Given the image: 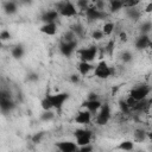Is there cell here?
I'll list each match as a JSON object with an SVG mask.
<instances>
[{"label":"cell","instance_id":"cell-12","mask_svg":"<svg viewBox=\"0 0 152 152\" xmlns=\"http://www.w3.org/2000/svg\"><path fill=\"white\" fill-rule=\"evenodd\" d=\"M151 46V39L148 34H141L135 40V49L137 50H145Z\"/></svg>","mask_w":152,"mask_h":152},{"label":"cell","instance_id":"cell-23","mask_svg":"<svg viewBox=\"0 0 152 152\" xmlns=\"http://www.w3.org/2000/svg\"><path fill=\"white\" fill-rule=\"evenodd\" d=\"M127 10V15L133 19V20H138L140 17V11L137 10V7H131V8H126Z\"/></svg>","mask_w":152,"mask_h":152},{"label":"cell","instance_id":"cell-43","mask_svg":"<svg viewBox=\"0 0 152 152\" xmlns=\"http://www.w3.org/2000/svg\"><path fill=\"white\" fill-rule=\"evenodd\" d=\"M96 99H97V95L95 93H90L88 96V100H96Z\"/></svg>","mask_w":152,"mask_h":152},{"label":"cell","instance_id":"cell-40","mask_svg":"<svg viewBox=\"0 0 152 152\" xmlns=\"http://www.w3.org/2000/svg\"><path fill=\"white\" fill-rule=\"evenodd\" d=\"M151 11H152V2H148L146 5V7H145V12L146 13H151Z\"/></svg>","mask_w":152,"mask_h":152},{"label":"cell","instance_id":"cell-4","mask_svg":"<svg viewBox=\"0 0 152 152\" xmlns=\"http://www.w3.org/2000/svg\"><path fill=\"white\" fill-rule=\"evenodd\" d=\"M78 57L83 62H93L97 56V46L91 45L89 48H83L77 50Z\"/></svg>","mask_w":152,"mask_h":152},{"label":"cell","instance_id":"cell-25","mask_svg":"<svg viewBox=\"0 0 152 152\" xmlns=\"http://www.w3.org/2000/svg\"><path fill=\"white\" fill-rule=\"evenodd\" d=\"M24 55V48L21 45H17L12 49V56L14 58H21Z\"/></svg>","mask_w":152,"mask_h":152},{"label":"cell","instance_id":"cell-35","mask_svg":"<svg viewBox=\"0 0 152 152\" xmlns=\"http://www.w3.org/2000/svg\"><path fill=\"white\" fill-rule=\"evenodd\" d=\"M11 38V33H10V31H7V30H2L1 32H0V42L1 40H8Z\"/></svg>","mask_w":152,"mask_h":152},{"label":"cell","instance_id":"cell-7","mask_svg":"<svg viewBox=\"0 0 152 152\" xmlns=\"http://www.w3.org/2000/svg\"><path fill=\"white\" fill-rule=\"evenodd\" d=\"M99 110L100 112L96 115V124L99 126H104L109 121V119H110V106L108 103L101 104Z\"/></svg>","mask_w":152,"mask_h":152},{"label":"cell","instance_id":"cell-20","mask_svg":"<svg viewBox=\"0 0 152 152\" xmlns=\"http://www.w3.org/2000/svg\"><path fill=\"white\" fill-rule=\"evenodd\" d=\"M133 147H134L133 141H131V140H124L122 142L119 144V146L116 148L118 150H121V151H132Z\"/></svg>","mask_w":152,"mask_h":152},{"label":"cell","instance_id":"cell-6","mask_svg":"<svg viewBox=\"0 0 152 152\" xmlns=\"http://www.w3.org/2000/svg\"><path fill=\"white\" fill-rule=\"evenodd\" d=\"M75 138H76V144L77 146H83V145H88L90 144V140H91V132L88 131V129H83V128H80V129H76L75 133H74Z\"/></svg>","mask_w":152,"mask_h":152},{"label":"cell","instance_id":"cell-22","mask_svg":"<svg viewBox=\"0 0 152 152\" xmlns=\"http://www.w3.org/2000/svg\"><path fill=\"white\" fill-rule=\"evenodd\" d=\"M114 24L112 23V21H107V23H104V25H103V27H102V32H103V34L104 36H110L112 33H113V31H114Z\"/></svg>","mask_w":152,"mask_h":152},{"label":"cell","instance_id":"cell-42","mask_svg":"<svg viewBox=\"0 0 152 152\" xmlns=\"http://www.w3.org/2000/svg\"><path fill=\"white\" fill-rule=\"evenodd\" d=\"M38 80V75L37 74H31L28 76V81H37Z\"/></svg>","mask_w":152,"mask_h":152},{"label":"cell","instance_id":"cell-2","mask_svg":"<svg viewBox=\"0 0 152 152\" xmlns=\"http://www.w3.org/2000/svg\"><path fill=\"white\" fill-rule=\"evenodd\" d=\"M14 107V102L12 101L11 93L6 89H0V109L4 113L12 110Z\"/></svg>","mask_w":152,"mask_h":152},{"label":"cell","instance_id":"cell-10","mask_svg":"<svg viewBox=\"0 0 152 152\" xmlns=\"http://www.w3.org/2000/svg\"><path fill=\"white\" fill-rule=\"evenodd\" d=\"M77 48V40H70V42H62L59 45V50L62 52V55H64L65 57H70L72 55V52L76 50Z\"/></svg>","mask_w":152,"mask_h":152},{"label":"cell","instance_id":"cell-27","mask_svg":"<svg viewBox=\"0 0 152 152\" xmlns=\"http://www.w3.org/2000/svg\"><path fill=\"white\" fill-rule=\"evenodd\" d=\"M124 8H131V7H137L141 0H121Z\"/></svg>","mask_w":152,"mask_h":152},{"label":"cell","instance_id":"cell-9","mask_svg":"<svg viewBox=\"0 0 152 152\" xmlns=\"http://www.w3.org/2000/svg\"><path fill=\"white\" fill-rule=\"evenodd\" d=\"M84 14H86V17H87V19L89 21H95V20H99V19H104L107 17V13L103 10H99L95 6H89L84 11Z\"/></svg>","mask_w":152,"mask_h":152},{"label":"cell","instance_id":"cell-11","mask_svg":"<svg viewBox=\"0 0 152 152\" xmlns=\"http://www.w3.org/2000/svg\"><path fill=\"white\" fill-rule=\"evenodd\" d=\"M75 121L80 125H87L91 121V113L88 109H83V110L77 113V115L75 118Z\"/></svg>","mask_w":152,"mask_h":152},{"label":"cell","instance_id":"cell-36","mask_svg":"<svg viewBox=\"0 0 152 152\" xmlns=\"http://www.w3.org/2000/svg\"><path fill=\"white\" fill-rule=\"evenodd\" d=\"M125 101H126V103L128 104V107L131 108V110H132V108L134 107V104L137 103V100H135V99H133L132 96H128V97H127Z\"/></svg>","mask_w":152,"mask_h":152},{"label":"cell","instance_id":"cell-45","mask_svg":"<svg viewBox=\"0 0 152 152\" xmlns=\"http://www.w3.org/2000/svg\"><path fill=\"white\" fill-rule=\"evenodd\" d=\"M0 48H1V42H0Z\"/></svg>","mask_w":152,"mask_h":152},{"label":"cell","instance_id":"cell-3","mask_svg":"<svg viewBox=\"0 0 152 152\" xmlns=\"http://www.w3.org/2000/svg\"><path fill=\"white\" fill-rule=\"evenodd\" d=\"M46 97L50 100L51 104H52V108L57 109V110H61L64 102L69 99V94L68 93H56V94H48Z\"/></svg>","mask_w":152,"mask_h":152},{"label":"cell","instance_id":"cell-15","mask_svg":"<svg viewBox=\"0 0 152 152\" xmlns=\"http://www.w3.org/2000/svg\"><path fill=\"white\" fill-rule=\"evenodd\" d=\"M58 17H59V13L56 10H50V11H46L42 15V20L44 23H56Z\"/></svg>","mask_w":152,"mask_h":152},{"label":"cell","instance_id":"cell-41","mask_svg":"<svg viewBox=\"0 0 152 152\" xmlns=\"http://www.w3.org/2000/svg\"><path fill=\"white\" fill-rule=\"evenodd\" d=\"M119 36H120V39H121V40H124V42L127 40V34H126V32H122V31H121Z\"/></svg>","mask_w":152,"mask_h":152},{"label":"cell","instance_id":"cell-5","mask_svg":"<svg viewBox=\"0 0 152 152\" xmlns=\"http://www.w3.org/2000/svg\"><path fill=\"white\" fill-rule=\"evenodd\" d=\"M113 74V70L110 69V66L107 64L106 61H100L99 64L96 66H94V76H96L97 78H108L110 75Z\"/></svg>","mask_w":152,"mask_h":152},{"label":"cell","instance_id":"cell-21","mask_svg":"<svg viewBox=\"0 0 152 152\" xmlns=\"http://www.w3.org/2000/svg\"><path fill=\"white\" fill-rule=\"evenodd\" d=\"M146 132L142 129V128H139V129H135L134 131V140L135 141H139V142H142L145 139H146Z\"/></svg>","mask_w":152,"mask_h":152},{"label":"cell","instance_id":"cell-1","mask_svg":"<svg viewBox=\"0 0 152 152\" xmlns=\"http://www.w3.org/2000/svg\"><path fill=\"white\" fill-rule=\"evenodd\" d=\"M56 11L59 13L61 17H65V18H70L77 14V10L70 0H63L58 2L56 6Z\"/></svg>","mask_w":152,"mask_h":152},{"label":"cell","instance_id":"cell-8","mask_svg":"<svg viewBox=\"0 0 152 152\" xmlns=\"http://www.w3.org/2000/svg\"><path fill=\"white\" fill-rule=\"evenodd\" d=\"M151 91V88L150 86H146V84H141V86H138V87H134L131 91H129V96H132L133 99H135L137 101L139 100H142V99H146L148 96Z\"/></svg>","mask_w":152,"mask_h":152},{"label":"cell","instance_id":"cell-34","mask_svg":"<svg viewBox=\"0 0 152 152\" xmlns=\"http://www.w3.org/2000/svg\"><path fill=\"white\" fill-rule=\"evenodd\" d=\"M132 53L129 52V51H125L122 55H121V59L125 62V63H128V62H131L132 61Z\"/></svg>","mask_w":152,"mask_h":152},{"label":"cell","instance_id":"cell-38","mask_svg":"<svg viewBox=\"0 0 152 152\" xmlns=\"http://www.w3.org/2000/svg\"><path fill=\"white\" fill-rule=\"evenodd\" d=\"M43 135H44V133H38V134H36V135H33V137H32V141H33L34 144H37V142H39Z\"/></svg>","mask_w":152,"mask_h":152},{"label":"cell","instance_id":"cell-18","mask_svg":"<svg viewBox=\"0 0 152 152\" xmlns=\"http://www.w3.org/2000/svg\"><path fill=\"white\" fill-rule=\"evenodd\" d=\"M91 69H94V66L90 64V62H83V61H81L78 63V71H80V74L82 76H86Z\"/></svg>","mask_w":152,"mask_h":152},{"label":"cell","instance_id":"cell-44","mask_svg":"<svg viewBox=\"0 0 152 152\" xmlns=\"http://www.w3.org/2000/svg\"><path fill=\"white\" fill-rule=\"evenodd\" d=\"M20 2H21V4H24V5H28V4H31V2H32V0H20Z\"/></svg>","mask_w":152,"mask_h":152},{"label":"cell","instance_id":"cell-26","mask_svg":"<svg viewBox=\"0 0 152 152\" xmlns=\"http://www.w3.org/2000/svg\"><path fill=\"white\" fill-rule=\"evenodd\" d=\"M114 46H115V43H114V40L113 39H110L108 43H107V45L104 46V53H107L108 56H113V53H114Z\"/></svg>","mask_w":152,"mask_h":152},{"label":"cell","instance_id":"cell-24","mask_svg":"<svg viewBox=\"0 0 152 152\" xmlns=\"http://www.w3.org/2000/svg\"><path fill=\"white\" fill-rule=\"evenodd\" d=\"M71 31L74 32V34H75L76 37H82L83 33H84V28H83V26L80 25V24L72 25V26H71Z\"/></svg>","mask_w":152,"mask_h":152},{"label":"cell","instance_id":"cell-39","mask_svg":"<svg viewBox=\"0 0 152 152\" xmlns=\"http://www.w3.org/2000/svg\"><path fill=\"white\" fill-rule=\"evenodd\" d=\"M70 81H71L72 83H78V82H80V76L76 75V74H72V75L70 76Z\"/></svg>","mask_w":152,"mask_h":152},{"label":"cell","instance_id":"cell-29","mask_svg":"<svg viewBox=\"0 0 152 152\" xmlns=\"http://www.w3.org/2000/svg\"><path fill=\"white\" fill-rule=\"evenodd\" d=\"M40 106H42V108H43L44 110H50V109H52V104H51L50 100H49L46 96L40 101Z\"/></svg>","mask_w":152,"mask_h":152},{"label":"cell","instance_id":"cell-19","mask_svg":"<svg viewBox=\"0 0 152 152\" xmlns=\"http://www.w3.org/2000/svg\"><path fill=\"white\" fill-rule=\"evenodd\" d=\"M122 8H124V6H122L121 0H109V10H110L112 13L119 12Z\"/></svg>","mask_w":152,"mask_h":152},{"label":"cell","instance_id":"cell-33","mask_svg":"<svg viewBox=\"0 0 152 152\" xmlns=\"http://www.w3.org/2000/svg\"><path fill=\"white\" fill-rule=\"evenodd\" d=\"M103 37H104V34H103V32H102L101 30H95V31L91 33V38L95 39V40H101Z\"/></svg>","mask_w":152,"mask_h":152},{"label":"cell","instance_id":"cell-16","mask_svg":"<svg viewBox=\"0 0 152 152\" xmlns=\"http://www.w3.org/2000/svg\"><path fill=\"white\" fill-rule=\"evenodd\" d=\"M40 32L46 36H55L57 32V25L56 23H45L40 27Z\"/></svg>","mask_w":152,"mask_h":152},{"label":"cell","instance_id":"cell-32","mask_svg":"<svg viewBox=\"0 0 152 152\" xmlns=\"http://www.w3.org/2000/svg\"><path fill=\"white\" fill-rule=\"evenodd\" d=\"M119 106H120V109H121V112H122L124 114H127V113L131 112V108L128 107V104L126 103V101L121 100V101L119 102Z\"/></svg>","mask_w":152,"mask_h":152},{"label":"cell","instance_id":"cell-30","mask_svg":"<svg viewBox=\"0 0 152 152\" xmlns=\"http://www.w3.org/2000/svg\"><path fill=\"white\" fill-rule=\"evenodd\" d=\"M151 28H152L151 23H150V21H145V23L141 25V33H142V34H148L150 31H151Z\"/></svg>","mask_w":152,"mask_h":152},{"label":"cell","instance_id":"cell-17","mask_svg":"<svg viewBox=\"0 0 152 152\" xmlns=\"http://www.w3.org/2000/svg\"><path fill=\"white\" fill-rule=\"evenodd\" d=\"M18 11V6H17V2L13 1V0H8L6 2H4V12L6 14H14L17 13Z\"/></svg>","mask_w":152,"mask_h":152},{"label":"cell","instance_id":"cell-37","mask_svg":"<svg viewBox=\"0 0 152 152\" xmlns=\"http://www.w3.org/2000/svg\"><path fill=\"white\" fill-rule=\"evenodd\" d=\"M91 150H93V147L90 146V144H88V145H83V146H80L77 151H81V152H89V151H91Z\"/></svg>","mask_w":152,"mask_h":152},{"label":"cell","instance_id":"cell-28","mask_svg":"<svg viewBox=\"0 0 152 152\" xmlns=\"http://www.w3.org/2000/svg\"><path fill=\"white\" fill-rule=\"evenodd\" d=\"M55 118V114L51 112V109L50 110H44V113L42 114V116H40V120L42 121H51L52 119Z\"/></svg>","mask_w":152,"mask_h":152},{"label":"cell","instance_id":"cell-14","mask_svg":"<svg viewBox=\"0 0 152 152\" xmlns=\"http://www.w3.org/2000/svg\"><path fill=\"white\" fill-rule=\"evenodd\" d=\"M101 104H102L101 101H100L99 99H96V100H87L86 102L82 103V107H83V108H87V109L93 114V113H96V112L100 109Z\"/></svg>","mask_w":152,"mask_h":152},{"label":"cell","instance_id":"cell-31","mask_svg":"<svg viewBox=\"0 0 152 152\" xmlns=\"http://www.w3.org/2000/svg\"><path fill=\"white\" fill-rule=\"evenodd\" d=\"M77 7L81 10V11H86L88 7H89V1L88 0H77Z\"/></svg>","mask_w":152,"mask_h":152},{"label":"cell","instance_id":"cell-13","mask_svg":"<svg viewBox=\"0 0 152 152\" xmlns=\"http://www.w3.org/2000/svg\"><path fill=\"white\" fill-rule=\"evenodd\" d=\"M57 148L62 152H76L78 150L77 144L72 142V141H61L57 145Z\"/></svg>","mask_w":152,"mask_h":152}]
</instances>
